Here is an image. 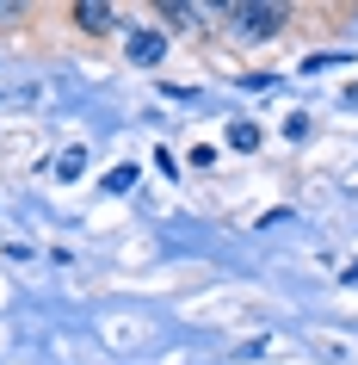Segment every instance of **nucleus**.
<instances>
[{"instance_id": "1", "label": "nucleus", "mask_w": 358, "mask_h": 365, "mask_svg": "<svg viewBox=\"0 0 358 365\" xmlns=\"http://www.w3.org/2000/svg\"><path fill=\"white\" fill-rule=\"evenodd\" d=\"M228 19L241 25V31H253V38H272L284 25V6H272V0H265V6H228Z\"/></svg>"}, {"instance_id": "2", "label": "nucleus", "mask_w": 358, "mask_h": 365, "mask_svg": "<svg viewBox=\"0 0 358 365\" xmlns=\"http://www.w3.org/2000/svg\"><path fill=\"white\" fill-rule=\"evenodd\" d=\"M124 50H130L136 68H154V62L167 56V38H161V31H130V43H124Z\"/></svg>"}, {"instance_id": "3", "label": "nucleus", "mask_w": 358, "mask_h": 365, "mask_svg": "<svg viewBox=\"0 0 358 365\" xmlns=\"http://www.w3.org/2000/svg\"><path fill=\"white\" fill-rule=\"evenodd\" d=\"M75 19L87 25V31H105V25H117V13H112V6H99V0H80Z\"/></svg>"}, {"instance_id": "4", "label": "nucleus", "mask_w": 358, "mask_h": 365, "mask_svg": "<svg viewBox=\"0 0 358 365\" xmlns=\"http://www.w3.org/2000/svg\"><path fill=\"white\" fill-rule=\"evenodd\" d=\"M80 168H87V149H80V143H75V149H62V155H56V180H75Z\"/></svg>"}, {"instance_id": "5", "label": "nucleus", "mask_w": 358, "mask_h": 365, "mask_svg": "<svg viewBox=\"0 0 358 365\" xmlns=\"http://www.w3.org/2000/svg\"><path fill=\"white\" fill-rule=\"evenodd\" d=\"M228 149H260V130H253V124H228Z\"/></svg>"}, {"instance_id": "6", "label": "nucleus", "mask_w": 358, "mask_h": 365, "mask_svg": "<svg viewBox=\"0 0 358 365\" xmlns=\"http://www.w3.org/2000/svg\"><path fill=\"white\" fill-rule=\"evenodd\" d=\"M130 186H136V168H112L105 173V192H130Z\"/></svg>"}]
</instances>
